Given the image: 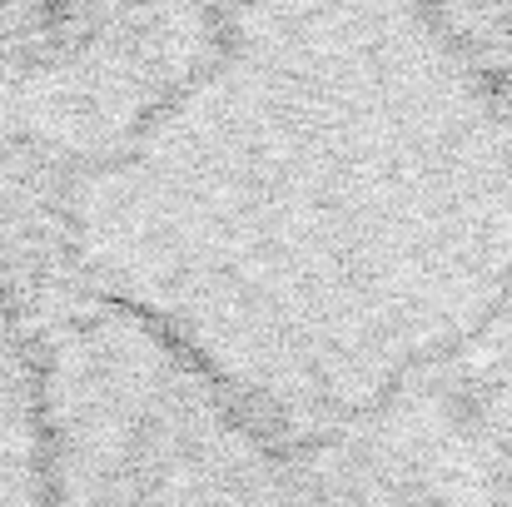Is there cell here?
<instances>
[{
  "label": "cell",
  "mask_w": 512,
  "mask_h": 507,
  "mask_svg": "<svg viewBox=\"0 0 512 507\" xmlns=\"http://www.w3.org/2000/svg\"><path fill=\"white\" fill-rule=\"evenodd\" d=\"M25 5H30V0H0V25H10V20H15Z\"/></svg>",
  "instance_id": "6da1fadb"
},
{
  "label": "cell",
  "mask_w": 512,
  "mask_h": 507,
  "mask_svg": "<svg viewBox=\"0 0 512 507\" xmlns=\"http://www.w3.org/2000/svg\"><path fill=\"white\" fill-rule=\"evenodd\" d=\"M498 5H503V10H512V0H498Z\"/></svg>",
  "instance_id": "7a4b0ae2"
}]
</instances>
